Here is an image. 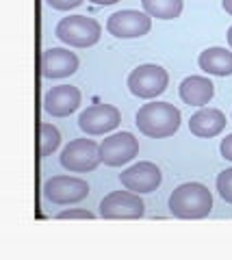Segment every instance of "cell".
I'll return each mask as SVG.
<instances>
[{
	"label": "cell",
	"mask_w": 232,
	"mask_h": 260,
	"mask_svg": "<svg viewBox=\"0 0 232 260\" xmlns=\"http://www.w3.org/2000/svg\"><path fill=\"white\" fill-rule=\"evenodd\" d=\"M81 107V91L74 85L52 87L44 95V111L52 117H68Z\"/></svg>",
	"instance_id": "12"
},
{
	"label": "cell",
	"mask_w": 232,
	"mask_h": 260,
	"mask_svg": "<svg viewBox=\"0 0 232 260\" xmlns=\"http://www.w3.org/2000/svg\"><path fill=\"white\" fill-rule=\"evenodd\" d=\"M89 195V184L74 176H52L44 182V198L52 204H76Z\"/></svg>",
	"instance_id": "6"
},
{
	"label": "cell",
	"mask_w": 232,
	"mask_h": 260,
	"mask_svg": "<svg viewBox=\"0 0 232 260\" xmlns=\"http://www.w3.org/2000/svg\"><path fill=\"white\" fill-rule=\"evenodd\" d=\"M141 7L156 20H174L182 13V0H141Z\"/></svg>",
	"instance_id": "17"
},
{
	"label": "cell",
	"mask_w": 232,
	"mask_h": 260,
	"mask_svg": "<svg viewBox=\"0 0 232 260\" xmlns=\"http://www.w3.org/2000/svg\"><path fill=\"white\" fill-rule=\"evenodd\" d=\"M135 124L146 137L165 139L180 128V111L170 102H150L137 111Z\"/></svg>",
	"instance_id": "2"
},
{
	"label": "cell",
	"mask_w": 232,
	"mask_h": 260,
	"mask_svg": "<svg viewBox=\"0 0 232 260\" xmlns=\"http://www.w3.org/2000/svg\"><path fill=\"white\" fill-rule=\"evenodd\" d=\"M170 213L178 219H204L213 210V195L200 182H185L170 195Z\"/></svg>",
	"instance_id": "1"
},
{
	"label": "cell",
	"mask_w": 232,
	"mask_h": 260,
	"mask_svg": "<svg viewBox=\"0 0 232 260\" xmlns=\"http://www.w3.org/2000/svg\"><path fill=\"white\" fill-rule=\"evenodd\" d=\"M223 128H226V115L219 109H200L189 119V130L202 139L217 137Z\"/></svg>",
	"instance_id": "14"
},
{
	"label": "cell",
	"mask_w": 232,
	"mask_h": 260,
	"mask_svg": "<svg viewBox=\"0 0 232 260\" xmlns=\"http://www.w3.org/2000/svg\"><path fill=\"white\" fill-rule=\"evenodd\" d=\"M167 83H170L167 70H163L161 65H154V63H146V65L135 68L126 80L130 93L137 98H143V100L161 95L167 89Z\"/></svg>",
	"instance_id": "4"
},
{
	"label": "cell",
	"mask_w": 232,
	"mask_h": 260,
	"mask_svg": "<svg viewBox=\"0 0 232 260\" xmlns=\"http://www.w3.org/2000/svg\"><path fill=\"white\" fill-rule=\"evenodd\" d=\"M78 70V56L65 48H48L42 54V74L46 78H65Z\"/></svg>",
	"instance_id": "13"
},
{
	"label": "cell",
	"mask_w": 232,
	"mask_h": 260,
	"mask_svg": "<svg viewBox=\"0 0 232 260\" xmlns=\"http://www.w3.org/2000/svg\"><path fill=\"white\" fill-rule=\"evenodd\" d=\"M83 0H46V5L48 7H52V9H57V11H70V9H74V7H78Z\"/></svg>",
	"instance_id": "20"
},
{
	"label": "cell",
	"mask_w": 232,
	"mask_h": 260,
	"mask_svg": "<svg viewBox=\"0 0 232 260\" xmlns=\"http://www.w3.org/2000/svg\"><path fill=\"white\" fill-rule=\"evenodd\" d=\"M146 213V204L141 202L139 193L132 191H113L100 202L102 219H139Z\"/></svg>",
	"instance_id": "8"
},
{
	"label": "cell",
	"mask_w": 232,
	"mask_h": 260,
	"mask_svg": "<svg viewBox=\"0 0 232 260\" xmlns=\"http://www.w3.org/2000/svg\"><path fill=\"white\" fill-rule=\"evenodd\" d=\"M57 219H93V213L89 210H61Z\"/></svg>",
	"instance_id": "21"
},
{
	"label": "cell",
	"mask_w": 232,
	"mask_h": 260,
	"mask_svg": "<svg viewBox=\"0 0 232 260\" xmlns=\"http://www.w3.org/2000/svg\"><path fill=\"white\" fill-rule=\"evenodd\" d=\"M87 3H93V5H115L119 0H87Z\"/></svg>",
	"instance_id": "23"
},
{
	"label": "cell",
	"mask_w": 232,
	"mask_h": 260,
	"mask_svg": "<svg viewBox=\"0 0 232 260\" xmlns=\"http://www.w3.org/2000/svg\"><path fill=\"white\" fill-rule=\"evenodd\" d=\"M221 7L226 9V13L232 15V0H221Z\"/></svg>",
	"instance_id": "24"
},
{
	"label": "cell",
	"mask_w": 232,
	"mask_h": 260,
	"mask_svg": "<svg viewBox=\"0 0 232 260\" xmlns=\"http://www.w3.org/2000/svg\"><path fill=\"white\" fill-rule=\"evenodd\" d=\"M152 28V18L146 11H135V9H124L115 11L109 15L107 20V30L117 39H135L148 35Z\"/></svg>",
	"instance_id": "7"
},
{
	"label": "cell",
	"mask_w": 232,
	"mask_h": 260,
	"mask_svg": "<svg viewBox=\"0 0 232 260\" xmlns=\"http://www.w3.org/2000/svg\"><path fill=\"white\" fill-rule=\"evenodd\" d=\"M61 145V133L52 124L42 121L39 124V156L46 158Z\"/></svg>",
	"instance_id": "18"
},
{
	"label": "cell",
	"mask_w": 232,
	"mask_h": 260,
	"mask_svg": "<svg viewBox=\"0 0 232 260\" xmlns=\"http://www.w3.org/2000/svg\"><path fill=\"white\" fill-rule=\"evenodd\" d=\"M54 35L68 46L89 48L93 44H98V39L102 35V26L93 18H87V15H68V18H63L57 24Z\"/></svg>",
	"instance_id": "3"
},
{
	"label": "cell",
	"mask_w": 232,
	"mask_h": 260,
	"mask_svg": "<svg viewBox=\"0 0 232 260\" xmlns=\"http://www.w3.org/2000/svg\"><path fill=\"white\" fill-rule=\"evenodd\" d=\"M119 121H122V115H119V111L113 104H91L78 115V128L85 135L95 137L115 130Z\"/></svg>",
	"instance_id": "9"
},
{
	"label": "cell",
	"mask_w": 232,
	"mask_h": 260,
	"mask_svg": "<svg viewBox=\"0 0 232 260\" xmlns=\"http://www.w3.org/2000/svg\"><path fill=\"white\" fill-rule=\"evenodd\" d=\"M217 191H219L223 202L232 204V167L223 169V172L217 176Z\"/></svg>",
	"instance_id": "19"
},
{
	"label": "cell",
	"mask_w": 232,
	"mask_h": 260,
	"mask_svg": "<svg viewBox=\"0 0 232 260\" xmlns=\"http://www.w3.org/2000/svg\"><path fill=\"white\" fill-rule=\"evenodd\" d=\"M226 37H228V44H230V48H232V26L228 28V35H226Z\"/></svg>",
	"instance_id": "25"
},
{
	"label": "cell",
	"mask_w": 232,
	"mask_h": 260,
	"mask_svg": "<svg viewBox=\"0 0 232 260\" xmlns=\"http://www.w3.org/2000/svg\"><path fill=\"white\" fill-rule=\"evenodd\" d=\"M139 154V141L132 133H115L100 143V160L109 167L130 162Z\"/></svg>",
	"instance_id": "10"
},
{
	"label": "cell",
	"mask_w": 232,
	"mask_h": 260,
	"mask_svg": "<svg viewBox=\"0 0 232 260\" xmlns=\"http://www.w3.org/2000/svg\"><path fill=\"white\" fill-rule=\"evenodd\" d=\"M163 176L161 169H158L154 162L150 160H141L135 162L132 167H128L126 172L119 174V182H122L128 191L132 193H152L158 189Z\"/></svg>",
	"instance_id": "11"
},
{
	"label": "cell",
	"mask_w": 232,
	"mask_h": 260,
	"mask_svg": "<svg viewBox=\"0 0 232 260\" xmlns=\"http://www.w3.org/2000/svg\"><path fill=\"white\" fill-rule=\"evenodd\" d=\"M219 150H221V156L223 158H228V160H232V135H228L226 139L221 141V145H219Z\"/></svg>",
	"instance_id": "22"
},
{
	"label": "cell",
	"mask_w": 232,
	"mask_h": 260,
	"mask_svg": "<svg viewBox=\"0 0 232 260\" xmlns=\"http://www.w3.org/2000/svg\"><path fill=\"white\" fill-rule=\"evenodd\" d=\"M100 162V145L93 139H74L61 152V165L74 174L93 172Z\"/></svg>",
	"instance_id": "5"
},
{
	"label": "cell",
	"mask_w": 232,
	"mask_h": 260,
	"mask_svg": "<svg viewBox=\"0 0 232 260\" xmlns=\"http://www.w3.org/2000/svg\"><path fill=\"white\" fill-rule=\"evenodd\" d=\"M200 70L213 76H230L232 74V52L226 48L213 46L206 48L204 52H200Z\"/></svg>",
	"instance_id": "16"
},
{
	"label": "cell",
	"mask_w": 232,
	"mask_h": 260,
	"mask_svg": "<svg viewBox=\"0 0 232 260\" xmlns=\"http://www.w3.org/2000/svg\"><path fill=\"white\" fill-rule=\"evenodd\" d=\"M178 93L182 98V102L189 104V107H204V104H209L213 100L215 85L204 76H189L180 83Z\"/></svg>",
	"instance_id": "15"
}]
</instances>
